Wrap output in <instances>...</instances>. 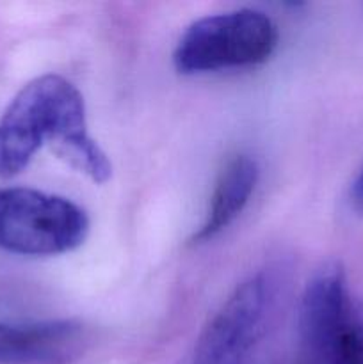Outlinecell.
I'll return each mask as SVG.
<instances>
[{
  "instance_id": "obj_1",
  "label": "cell",
  "mask_w": 363,
  "mask_h": 364,
  "mask_svg": "<svg viewBox=\"0 0 363 364\" xmlns=\"http://www.w3.org/2000/svg\"><path fill=\"white\" fill-rule=\"evenodd\" d=\"M95 183H107L112 164L88 130L84 96L60 75H41L20 89L0 117V178L27 169L43 144Z\"/></svg>"
},
{
  "instance_id": "obj_2",
  "label": "cell",
  "mask_w": 363,
  "mask_h": 364,
  "mask_svg": "<svg viewBox=\"0 0 363 364\" xmlns=\"http://www.w3.org/2000/svg\"><path fill=\"white\" fill-rule=\"evenodd\" d=\"M278 27L258 9L226 11L192 21L173 52L182 75L251 68L267 63L278 46Z\"/></svg>"
},
{
  "instance_id": "obj_3",
  "label": "cell",
  "mask_w": 363,
  "mask_h": 364,
  "mask_svg": "<svg viewBox=\"0 0 363 364\" xmlns=\"http://www.w3.org/2000/svg\"><path fill=\"white\" fill-rule=\"evenodd\" d=\"M89 235L84 208L63 196L27 187L0 188V249L20 256L75 251Z\"/></svg>"
},
{
  "instance_id": "obj_4",
  "label": "cell",
  "mask_w": 363,
  "mask_h": 364,
  "mask_svg": "<svg viewBox=\"0 0 363 364\" xmlns=\"http://www.w3.org/2000/svg\"><path fill=\"white\" fill-rule=\"evenodd\" d=\"M278 297L269 270L246 277L224 299L196 340L185 364H246L265 334Z\"/></svg>"
},
{
  "instance_id": "obj_5",
  "label": "cell",
  "mask_w": 363,
  "mask_h": 364,
  "mask_svg": "<svg viewBox=\"0 0 363 364\" xmlns=\"http://www.w3.org/2000/svg\"><path fill=\"white\" fill-rule=\"evenodd\" d=\"M354 304L340 263L320 267L302 290L295 320V355L292 364H327L331 350L351 320Z\"/></svg>"
},
{
  "instance_id": "obj_6",
  "label": "cell",
  "mask_w": 363,
  "mask_h": 364,
  "mask_svg": "<svg viewBox=\"0 0 363 364\" xmlns=\"http://www.w3.org/2000/svg\"><path fill=\"white\" fill-rule=\"evenodd\" d=\"M88 343V329L77 320L0 323V364H73Z\"/></svg>"
},
{
  "instance_id": "obj_7",
  "label": "cell",
  "mask_w": 363,
  "mask_h": 364,
  "mask_svg": "<svg viewBox=\"0 0 363 364\" xmlns=\"http://www.w3.org/2000/svg\"><path fill=\"white\" fill-rule=\"evenodd\" d=\"M260 167L249 155H235L219 171L206 215L191 238L192 245H201L223 233L248 206L256 185Z\"/></svg>"
},
{
  "instance_id": "obj_8",
  "label": "cell",
  "mask_w": 363,
  "mask_h": 364,
  "mask_svg": "<svg viewBox=\"0 0 363 364\" xmlns=\"http://www.w3.org/2000/svg\"><path fill=\"white\" fill-rule=\"evenodd\" d=\"M327 364H363V308L354 306L351 320L331 350Z\"/></svg>"
},
{
  "instance_id": "obj_9",
  "label": "cell",
  "mask_w": 363,
  "mask_h": 364,
  "mask_svg": "<svg viewBox=\"0 0 363 364\" xmlns=\"http://www.w3.org/2000/svg\"><path fill=\"white\" fill-rule=\"evenodd\" d=\"M347 199L351 208L354 210L356 213H362L363 215V166L362 169L356 173V176L352 178L351 185H349Z\"/></svg>"
}]
</instances>
